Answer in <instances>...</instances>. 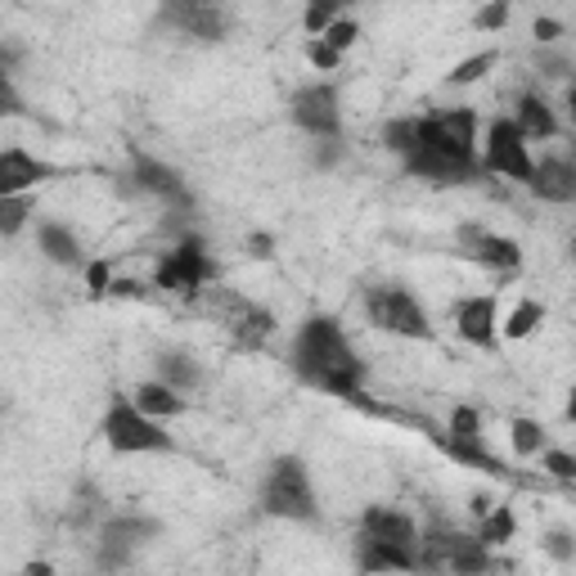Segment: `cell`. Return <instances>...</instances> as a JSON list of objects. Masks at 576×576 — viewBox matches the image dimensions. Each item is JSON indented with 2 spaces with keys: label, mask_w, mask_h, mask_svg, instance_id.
<instances>
[{
  "label": "cell",
  "mask_w": 576,
  "mask_h": 576,
  "mask_svg": "<svg viewBox=\"0 0 576 576\" xmlns=\"http://www.w3.org/2000/svg\"><path fill=\"white\" fill-rule=\"evenodd\" d=\"M567 253H572V257H576V234H572V249H567Z\"/></svg>",
  "instance_id": "7dc6e473"
},
{
  "label": "cell",
  "mask_w": 576,
  "mask_h": 576,
  "mask_svg": "<svg viewBox=\"0 0 576 576\" xmlns=\"http://www.w3.org/2000/svg\"><path fill=\"white\" fill-rule=\"evenodd\" d=\"M509 446H514L518 459H540V451L549 446V437H545V428L536 420H514L509 424Z\"/></svg>",
  "instance_id": "4316f807"
},
{
  "label": "cell",
  "mask_w": 576,
  "mask_h": 576,
  "mask_svg": "<svg viewBox=\"0 0 576 576\" xmlns=\"http://www.w3.org/2000/svg\"><path fill=\"white\" fill-rule=\"evenodd\" d=\"M361 536H374V540H392V545H405L420 554V527L410 514L392 509V505H370L361 514Z\"/></svg>",
  "instance_id": "5bb4252c"
},
{
  "label": "cell",
  "mask_w": 576,
  "mask_h": 576,
  "mask_svg": "<svg viewBox=\"0 0 576 576\" xmlns=\"http://www.w3.org/2000/svg\"><path fill=\"white\" fill-rule=\"evenodd\" d=\"M532 37H536L540 46H554V41L563 37V23H558V19H536V23H532Z\"/></svg>",
  "instance_id": "ab89813d"
},
{
  "label": "cell",
  "mask_w": 576,
  "mask_h": 576,
  "mask_svg": "<svg viewBox=\"0 0 576 576\" xmlns=\"http://www.w3.org/2000/svg\"><path fill=\"white\" fill-rule=\"evenodd\" d=\"M153 365H158V378H162V383H172V387H176V392H185V396L203 387V365H199L190 352H181V347L158 352V361H153Z\"/></svg>",
  "instance_id": "ffe728a7"
},
{
  "label": "cell",
  "mask_w": 576,
  "mask_h": 576,
  "mask_svg": "<svg viewBox=\"0 0 576 576\" xmlns=\"http://www.w3.org/2000/svg\"><path fill=\"white\" fill-rule=\"evenodd\" d=\"M383 149L405 162L410 153L420 149V118H392V122H383Z\"/></svg>",
  "instance_id": "cb8c5ba5"
},
{
  "label": "cell",
  "mask_w": 576,
  "mask_h": 576,
  "mask_svg": "<svg viewBox=\"0 0 576 576\" xmlns=\"http://www.w3.org/2000/svg\"><path fill=\"white\" fill-rule=\"evenodd\" d=\"M356 567H361V572H415V567H420V554L405 549V545H392V540L361 536V545H356Z\"/></svg>",
  "instance_id": "2e32d148"
},
{
  "label": "cell",
  "mask_w": 576,
  "mask_h": 576,
  "mask_svg": "<svg viewBox=\"0 0 576 576\" xmlns=\"http://www.w3.org/2000/svg\"><path fill=\"white\" fill-rule=\"evenodd\" d=\"M289 118L293 127H302L311 140H338L343 135V100L334 81H311L297 87L289 100Z\"/></svg>",
  "instance_id": "ba28073f"
},
{
  "label": "cell",
  "mask_w": 576,
  "mask_h": 576,
  "mask_svg": "<svg viewBox=\"0 0 576 576\" xmlns=\"http://www.w3.org/2000/svg\"><path fill=\"white\" fill-rule=\"evenodd\" d=\"M212 275H216V266H212L199 234H181L172 243V253H162L153 266V284L162 293H181V297H194Z\"/></svg>",
  "instance_id": "52a82bcc"
},
{
  "label": "cell",
  "mask_w": 576,
  "mask_h": 576,
  "mask_svg": "<svg viewBox=\"0 0 576 576\" xmlns=\"http://www.w3.org/2000/svg\"><path fill=\"white\" fill-rule=\"evenodd\" d=\"M567 113H572V127H576V77L567 81Z\"/></svg>",
  "instance_id": "7bdbcfd3"
},
{
  "label": "cell",
  "mask_w": 576,
  "mask_h": 576,
  "mask_svg": "<svg viewBox=\"0 0 576 576\" xmlns=\"http://www.w3.org/2000/svg\"><path fill=\"white\" fill-rule=\"evenodd\" d=\"M514 122L523 127V135H527V140H554V135H558V118H554L549 100H545V95H536V91H523V95H518Z\"/></svg>",
  "instance_id": "d6986e66"
},
{
  "label": "cell",
  "mask_w": 576,
  "mask_h": 576,
  "mask_svg": "<svg viewBox=\"0 0 576 576\" xmlns=\"http://www.w3.org/2000/svg\"><path fill=\"white\" fill-rule=\"evenodd\" d=\"M249 253L262 257V262L275 257V239H271V234H249Z\"/></svg>",
  "instance_id": "60d3db41"
},
{
  "label": "cell",
  "mask_w": 576,
  "mask_h": 576,
  "mask_svg": "<svg viewBox=\"0 0 576 576\" xmlns=\"http://www.w3.org/2000/svg\"><path fill=\"white\" fill-rule=\"evenodd\" d=\"M100 437L113 455H172L176 437L162 428V420L144 415L135 405V396H113L104 420H100Z\"/></svg>",
  "instance_id": "277c9868"
},
{
  "label": "cell",
  "mask_w": 576,
  "mask_h": 576,
  "mask_svg": "<svg viewBox=\"0 0 576 576\" xmlns=\"http://www.w3.org/2000/svg\"><path fill=\"white\" fill-rule=\"evenodd\" d=\"M329 6H338V10H347V6H356V0H329Z\"/></svg>",
  "instance_id": "bcb514c9"
},
{
  "label": "cell",
  "mask_w": 576,
  "mask_h": 576,
  "mask_svg": "<svg viewBox=\"0 0 576 576\" xmlns=\"http://www.w3.org/2000/svg\"><path fill=\"white\" fill-rule=\"evenodd\" d=\"M545 324V306L536 302V297H518L514 302V311L505 315V324H501V334L509 338V343H523V338H532L536 329Z\"/></svg>",
  "instance_id": "44dd1931"
},
{
  "label": "cell",
  "mask_w": 576,
  "mask_h": 576,
  "mask_svg": "<svg viewBox=\"0 0 576 576\" xmlns=\"http://www.w3.org/2000/svg\"><path fill=\"white\" fill-rule=\"evenodd\" d=\"M477 536H482V540H486L491 549H501V545H509V540L518 536V514H514V505H491V514L482 518Z\"/></svg>",
  "instance_id": "603a6c76"
},
{
  "label": "cell",
  "mask_w": 576,
  "mask_h": 576,
  "mask_svg": "<svg viewBox=\"0 0 576 576\" xmlns=\"http://www.w3.org/2000/svg\"><path fill=\"white\" fill-rule=\"evenodd\" d=\"M324 41L334 46V50H343V54H347V50L361 41V23H356V19H334V23L324 28Z\"/></svg>",
  "instance_id": "836d02e7"
},
{
  "label": "cell",
  "mask_w": 576,
  "mask_h": 576,
  "mask_svg": "<svg viewBox=\"0 0 576 576\" xmlns=\"http://www.w3.org/2000/svg\"><path fill=\"white\" fill-rule=\"evenodd\" d=\"M540 549H545V554H549L554 563H572V558H576V540H572V536L563 532V527L545 532V536H540Z\"/></svg>",
  "instance_id": "e575fe53"
},
{
  "label": "cell",
  "mask_w": 576,
  "mask_h": 576,
  "mask_svg": "<svg viewBox=\"0 0 576 576\" xmlns=\"http://www.w3.org/2000/svg\"><path fill=\"white\" fill-rule=\"evenodd\" d=\"M135 405L144 410V415H153V420H176V415H185V392H176L172 383H162V378H144V383H135Z\"/></svg>",
  "instance_id": "ac0fdd59"
},
{
  "label": "cell",
  "mask_w": 576,
  "mask_h": 576,
  "mask_svg": "<svg viewBox=\"0 0 576 576\" xmlns=\"http://www.w3.org/2000/svg\"><path fill=\"white\" fill-rule=\"evenodd\" d=\"M234 329H239V338H243V343L262 347V343L275 334V315H271L266 306H239V320H234Z\"/></svg>",
  "instance_id": "d4e9b609"
},
{
  "label": "cell",
  "mask_w": 576,
  "mask_h": 576,
  "mask_svg": "<svg viewBox=\"0 0 576 576\" xmlns=\"http://www.w3.org/2000/svg\"><path fill=\"white\" fill-rule=\"evenodd\" d=\"M536 68H540L545 77H554V81H572V77H576V63H572L567 54H554V50H540V54H536Z\"/></svg>",
  "instance_id": "8d00e7d4"
},
{
  "label": "cell",
  "mask_w": 576,
  "mask_h": 576,
  "mask_svg": "<svg viewBox=\"0 0 576 576\" xmlns=\"http://www.w3.org/2000/svg\"><path fill=\"white\" fill-rule=\"evenodd\" d=\"M289 365L302 383L329 392V396H343V401H356L361 396V383H365V365L361 356L352 352L347 334L338 315H306L293 334V352H289Z\"/></svg>",
  "instance_id": "7a4b0ae2"
},
{
  "label": "cell",
  "mask_w": 576,
  "mask_h": 576,
  "mask_svg": "<svg viewBox=\"0 0 576 576\" xmlns=\"http://www.w3.org/2000/svg\"><path fill=\"white\" fill-rule=\"evenodd\" d=\"M496 63H501V50H477V54L459 59V63L446 72V87H473V81H482Z\"/></svg>",
  "instance_id": "484cf974"
},
{
  "label": "cell",
  "mask_w": 576,
  "mask_h": 576,
  "mask_svg": "<svg viewBox=\"0 0 576 576\" xmlns=\"http://www.w3.org/2000/svg\"><path fill=\"white\" fill-rule=\"evenodd\" d=\"M28 109H23V95H19V87H14V77L10 72H0V118H23Z\"/></svg>",
  "instance_id": "74e56055"
},
{
  "label": "cell",
  "mask_w": 576,
  "mask_h": 576,
  "mask_svg": "<svg viewBox=\"0 0 576 576\" xmlns=\"http://www.w3.org/2000/svg\"><path fill=\"white\" fill-rule=\"evenodd\" d=\"M527 190L540 203H576V162L567 158H540Z\"/></svg>",
  "instance_id": "9a60e30c"
},
{
  "label": "cell",
  "mask_w": 576,
  "mask_h": 576,
  "mask_svg": "<svg viewBox=\"0 0 576 576\" xmlns=\"http://www.w3.org/2000/svg\"><path fill=\"white\" fill-rule=\"evenodd\" d=\"M131 181H135V190H144V194H153L162 203H172L181 212H194V194H190L185 176L176 168H168V162L140 153V149H131Z\"/></svg>",
  "instance_id": "9c48e42d"
},
{
  "label": "cell",
  "mask_w": 576,
  "mask_h": 576,
  "mask_svg": "<svg viewBox=\"0 0 576 576\" xmlns=\"http://www.w3.org/2000/svg\"><path fill=\"white\" fill-rule=\"evenodd\" d=\"M455 334L468 343V347H496L501 343V302L496 293H477V297H464L455 302Z\"/></svg>",
  "instance_id": "8fae6325"
},
{
  "label": "cell",
  "mask_w": 576,
  "mask_h": 576,
  "mask_svg": "<svg viewBox=\"0 0 576 576\" xmlns=\"http://www.w3.org/2000/svg\"><path fill=\"white\" fill-rule=\"evenodd\" d=\"M563 420H567V424H576V383H572V392H567V405H563Z\"/></svg>",
  "instance_id": "b9f144b4"
},
{
  "label": "cell",
  "mask_w": 576,
  "mask_h": 576,
  "mask_svg": "<svg viewBox=\"0 0 576 576\" xmlns=\"http://www.w3.org/2000/svg\"><path fill=\"white\" fill-rule=\"evenodd\" d=\"M37 249L46 253V262H54V266H63V271L87 266V257H81V239H77L63 221H41V225H37Z\"/></svg>",
  "instance_id": "e0dca14e"
},
{
  "label": "cell",
  "mask_w": 576,
  "mask_h": 576,
  "mask_svg": "<svg viewBox=\"0 0 576 576\" xmlns=\"http://www.w3.org/2000/svg\"><path fill=\"white\" fill-rule=\"evenodd\" d=\"M50 176H59V168H50L46 158L28 153L23 144H10L6 153H0V194H32Z\"/></svg>",
  "instance_id": "4fadbf2b"
},
{
  "label": "cell",
  "mask_w": 576,
  "mask_h": 576,
  "mask_svg": "<svg viewBox=\"0 0 576 576\" xmlns=\"http://www.w3.org/2000/svg\"><path fill=\"white\" fill-rule=\"evenodd\" d=\"M482 168H486V176H505V181H523V185L532 181V172H536L532 140L523 135V127L514 118H496L486 127Z\"/></svg>",
  "instance_id": "8992f818"
},
{
  "label": "cell",
  "mask_w": 576,
  "mask_h": 576,
  "mask_svg": "<svg viewBox=\"0 0 576 576\" xmlns=\"http://www.w3.org/2000/svg\"><path fill=\"white\" fill-rule=\"evenodd\" d=\"M459 243H464V257H473L477 266L496 275H514L523 266V243L509 234H486L477 225H459Z\"/></svg>",
  "instance_id": "7c38bea8"
},
{
  "label": "cell",
  "mask_w": 576,
  "mask_h": 576,
  "mask_svg": "<svg viewBox=\"0 0 576 576\" xmlns=\"http://www.w3.org/2000/svg\"><path fill=\"white\" fill-rule=\"evenodd\" d=\"M158 23H168L194 41H221L225 19H221V0H162Z\"/></svg>",
  "instance_id": "30bf717a"
},
{
  "label": "cell",
  "mask_w": 576,
  "mask_h": 576,
  "mask_svg": "<svg viewBox=\"0 0 576 576\" xmlns=\"http://www.w3.org/2000/svg\"><path fill=\"white\" fill-rule=\"evenodd\" d=\"M365 315L374 329L383 334H396V338H415V343H428L433 338V324L420 306V297L401 289V284H374L365 289Z\"/></svg>",
  "instance_id": "5b68a950"
},
{
  "label": "cell",
  "mask_w": 576,
  "mask_h": 576,
  "mask_svg": "<svg viewBox=\"0 0 576 576\" xmlns=\"http://www.w3.org/2000/svg\"><path fill=\"white\" fill-rule=\"evenodd\" d=\"M468 509H473L477 518H486V514H491V501H486V496H473V505H468Z\"/></svg>",
  "instance_id": "ee69618b"
},
{
  "label": "cell",
  "mask_w": 576,
  "mask_h": 576,
  "mask_svg": "<svg viewBox=\"0 0 576 576\" xmlns=\"http://www.w3.org/2000/svg\"><path fill=\"white\" fill-rule=\"evenodd\" d=\"M338 158H343V135H338V140H315V144H311V168H320V172H334Z\"/></svg>",
  "instance_id": "d590c367"
},
{
  "label": "cell",
  "mask_w": 576,
  "mask_h": 576,
  "mask_svg": "<svg viewBox=\"0 0 576 576\" xmlns=\"http://www.w3.org/2000/svg\"><path fill=\"white\" fill-rule=\"evenodd\" d=\"M334 19H343V10L338 6H329V0H306V14H302V28L311 32V37H324V28L334 23Z\"/></svg>",
  "instance_id": "1f68e13d"
},
{
  "label": "cell",
  "mask_w": 576,
  "mask_h": 576,
  "mask_svg": "<svg viewBox=\"0 0 576 576\" xmlns=\"http://www.w3.org/2000/svg\"><path fill=\"white\" fill-rule=\"evenodd\" d=\"M100 536H113V540H131V545H144V540L162 536V523H158V518H144V514H118V518H104Z\"/></svg>",
  "instance_id": "7402d4cb"
},
{
  "label": "cell",
  "mask_w": 576,
  "mask_h": 576,
  "mask_svg": "<svg viewBox=\"0 0 576 576\" xmlns=\"http://www.w3.org/2000/svg\"><path fill=\"white\" fill-rule=\"evenodd\" d=\"M32 216V199L28 194H0V234L14 239Z\"/></svg>",
  "instance_id": "83f0119b"
},
{
  "label": "cell",
  "mask_w": 576,
  "mask_h": 576,
  "mask_svg": "<svg viewBox=\"0 0 576 576\" xmlns=\"http://www.w3.org/2000/svg\"><path fill=\"white\" fill-rule=\"evenodd\" d=\"M540 468L558 482H576V455L572 451H558V446H545L540 451Z\"/></svg>",
  "instance_id": "d6a6232c"
},
{
  "label": "cell",
  "mask_w": 576,
  "mask_h": 576,
  "mask_svg": "<svg viewBox=\"0 0 576 576\" xmlns=\"http://www.w3.org/2000/svg\"><path fill=\"white\" fill-rule=\"evenodd\" d=\"M262 514L266 518H284V523H315L320 505H315V486H311V468L302 455H275L266 477H262Z\"/></svg>",
  "instance_id": "3957f363"
},
{
  "label": "cell",
  "mask_w": 576,
  "mask_h": 576,
  "mask_svg": "<svg viewBox=\"0 0 576 576\" xmlns=\"http://www.w3.org/2000/svg\"><path fill=\"white\" fill-rule=\"evenodd\" d=\"M446 442H482V415H477L473 405H455V410H451Z\"/></svg>",
  "instance_id": "f1b7e54d"
},
{
  "label": "cell",
  "mask_w": 576,
  "mask_h": 576,
  "mask_svg": "<svg viewBox=\"0 0 576 576\" xmlns=\"http://www.w3.org/2000/svg\"><path fill=\"white\" fill-rule=\"evenodd\" d=\"M50 572H54L50 563H28V567H23V576H50Z\"/></svg>",
  "instance_id": "f6af8a7d"
},
{
  "label": "cell",
  "mask_w": 576,
  "mask_h": 576,
  "mask_svg": "<svg viewBox=\"0 0 576 576\" xmlns=\"http://www.w3.org/2000/svg\"><path fill=\"white\" fill-rule=\"evenodd\" d=\"M87 289H91V297H104V293H113V266L100 257V262H87Z\"/></svg>",
  "instance_id": "f35d334b"
},
{
  "label": "cell",
  "mask_w": 576,
  "mask_h": 576,
  "mask_svg": "<svg viewBox=\"0 0 576 576\" xmlns=\"http://www.w3.org/2000/svg\"><path fill=\"white\" fill-rule=\"evenodd\" d=\"M306 63H311L315 72H338V68H343V50H334L324 37H311V41H306Z\"/></svg>",
  "instance_id": "4dcf8cb0"
},
{
  "label": "cell",
  "mask_w": 576,
  "mask_h": 576,
  "mask_svg": "<svg viewBox=\"0 0 576 576\" xmlns=\"http://www.w3.org/2000/svg\"><path fill=\"white\" fill-rule=\"evenodd\" d=\"M509 19H514V6H509V0H486V6L473 14V28H477V32H505Z\"/></svg>",
  "instance_id": "f546056e"
},
{
  "label": "cell",
  "mask_w": 576,
  "mask_h": 576,
  "mask_svg": "<svg viewBox=\"0 0 576 576\" xmlns=\"http://www.w3.org/2000/svg\"><path fill=\"white\" fill-rule=\"evenodd\" d=\"M401 168L428 185H473L486 176L482 149H477V113L473 109H446L420 118V149Z\"/></svg>",
  "instance_id": "6da1fadb"
}]
</instances>
